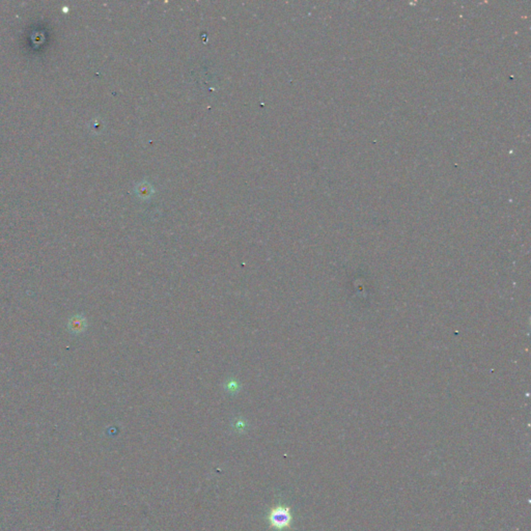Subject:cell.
I'll list each match as a JSON object with an SVG mask.
<instances>
[{"mask_svg":"<svg viewBox=\"0 0 531 531\" xmlns=\"http://www.w3.org/2000/svg\"><path fill=\"white\" fill-rule=\"evenodd\" d=\"M268 521L270 526L275 530L289 529L293 522V516L289 506L278 504L270 511L268 515Z\"/></svg>","mask_w":531,"mask_h":531,"instance_id":"cell-1","label":"cell"},{"mask_svg":"<svg viewBox=\"0 0 531 531\" xmlns=\"http://www.w3.org/2000/svg\"><path fill=\"white\" fill-rule=\"evenodd\" d=\"M68 330L72 334H81L87 328V320L82 314H76L72 316L68 322Z\"/></svg>","mask_w":531,"mask_h":531,"instance_id":"cell-2","label":"cell"},{"mask_svg":"<svg viewBox=\"0 0 531 531\" xmlns=\"http://www.w3.org/2000/svg\"><path fill=\"white\" fill-rule=\"evenodd\" d=\"M223 388H224V390H226L228 393H229L231 395H234V394H238L240 392L242 385L240 384V382L238 380L228 379V380L226 381V383H224Z\"/></svg>","mask_w":531,"mask_h":531,"instance_id":"cell-3","label":"cell"},{"mask_svg":"<svg viewBox=\"0 0 531 531\" xmlns=\"http://www.w3.org/2000/svg\"><path fill=\"white\" fill-rule=\"evenodd\" d=\"M247 427V423L244 419H237L234 421L233 423V428L235 431H239V432H243Z\"/></svg>","mask_w":531,"mask_h":531,"instance_id":"cell-4","label":"cell"}]
</instances>
